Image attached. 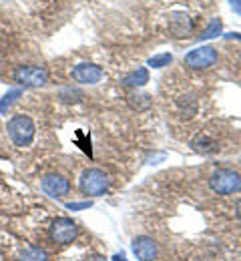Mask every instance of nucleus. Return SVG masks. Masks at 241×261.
<instances>
[{"label": "nucleus", "instance_id": "aec40b11", "mask_svg": "<svg viewBox=\"0 0 241 261\" xmlns=\"http://www.w3.org/2000/svg\"><path fill=\"white\" fill-rule=\"evenodd\" d=\"M87 261H106V259H104L103 255H93V257H89Z\"/></svg>", "mask_w": 241, "mask_h": 261}, {"label": "nucleus", "instance_id": "20e7f679", "mask_svg": "<svg viewBox=\"0 0 241 261\" xmlns=\"http://www.w3.org/2000/svg\"><path fill=\"white\" fill-rule=\"evenodd\" d=\"M78 189L83 195L103 197L109 191V175L103 169H87L78 179Z\"/></svg>", "mask_w": 241, "mask_h": 261}, {"label": "nucleus", "instance_id": "f3484780", "mask_svg": "<svg viewBox=\"0 0 241 261\" xmlns=\"http://www.w3.org/2000/svg\"><path fill=\"white\" fill-rule=\"evenodd\" d=\"M91 205H93L91 201H78V203L72 201V203H67V209L69 211H83V209H89Z\"/></svg>", "mask_w": 241, "mask_h": 261}, {"label": "nucleus", "instance_id": "ddd939ff", "mask_svg": "<svg viewBox=\"0 0 241 261\" xmlns=\"http://www.w3.org/2000/svg\"><path fill=\"white\" fill-rule=\"evenodd\" d=\"M22 97V89H10L8 93H4L0 98V115H8L12 105L18 102V98Z\"/></svg>", "mask_w": 241, "mask_h": 261}, {"label": "nucleus", "instance_id": "39448f33", "mask_svg": "<svg viewBox=\"0 0 241 261\" xmlns=\"http://www.w3.org/2000/svg\"><path fill=\"white\" fill-rule=\"evenodd\" d=\"M48 237L57 245H70L78 237V227L70 217H57L48 227Z\"/></svg>", "mask_w": 241, "mask_h": 261}, {"label": "nucleus", "instance_id": "f8f14e48", "mask_svg": "<svg viewBox=\"0 0 241 261\" xmlns=\"http://www.w3.org/2000/svg\"><path fill=\"white\" fill-rule=\"evenodd\" d=\"M18 261H48V253L42 249V247H24L20 253H18Z\"/></svg>", "mask_w": 241, "mask_h": 261}, {"label": "nucleus", "instance_id": "f03ea898", "mask_svg": "<svg viewBox=\"0 0 241 261\" xmlns=\"http://www.w3.org/2000/svg\"><path fill=\"white\" fill-rule=\"evenodd\" d=\"M12 81L22 89H40L48 83V70L36 65H20L12 70Z\"/></svg>", "mask_w": 241, "mask_h": 261}, {"label": "nucleus", "instance_id": "1a4fd4ad", "mask_svg": "<svg viewBox=\"0 0 241 261\" xmlns=\"http://www.w3.org/2000/svg\"><path fill=\"white\" fill-rule=\"evenodd\" d=\"M133 253L137 255L139 261H155L159 255V247L151 237L141 235L133 241Z\"/></svg>", "mask_w": 241, "mask_h": 261}, {"label": "nucleus", "instance_id": "f257e3e1", "mask_svg": "<svg viewBox=\"0 0 241 261\" xmlns=\"http://www.w3.org/2000/svg\"><path fill=\"white\" fill-rule=\"evenodd\" d=\"M8 139L12 141L14 147H31L36 137V125L29 115H12L6 123Z\"/></svg>", "mask_w": 241, "mask_h": 261}, {"label": "nucleus", "instance_id": "dca6fc26", "mask_svg": "<svg viewBox=\"0 0 241 261\" xmlns=\"http://www.w3.org/2000/svg\"><path fill=\"white\" fill-rule=\"evenodd\" d=\"M129 98H131L129 102H131L137 111H143V109H147V107L151 105V98L147 97V95H131Z\"/></svg>", "mask_w": 241, "mask_h": 261}, {"label": "nucleus", "instance_id": "0eeeda50", "mask_svg": "<svg viewBox=\"0 0 241 261\" xmlns=\"http://www.w3.org/2000/svg\"><path fill=\"white\" fill-rule=\"evenodd\" d=\"M185 65L195 70H203L217 63V50L213 46H197L185 55Z\"/></svg>", "mask_w": 241, "mask_h": 261}, {"label": "nucleus", "instance_id": "2eb2a0df", "mask_svg": "<svg viewBox=\"0 0 241 261\" xmlns=\"http://www.w3.org/2000/svg\"><path fill=\"white\" fill-rule=\"evenodd\" d=\"M173 61V57L169 53H163V55H153L149 59V66L153 68H163V66H169V63Z\"/></svg>", "mask_w": 241, "mask_h": 261}, {"label": "nucleus", "instance_id": "6ab92c4d", "mask_svg": "<svg viewBox=\"0 0 241 261\" xmlns=\"http://www.w3.org/2000/svg\"><path fill=\"white\" fill-rule=\"evenodd\" d=\"M111 261H127V257H125V253H117V255H113Z\"/></svg>", "mask_w": 241, "mask_h": 261}, {"label": "nucleus", "instance_id": "423d86ee", "mask_svg": "<svg viewBox=\"0 0 241 261\" xmlns=\"http://www.w3.org/2000/svg\"><path fill=\"white\" fill-rule=\"evenodd\" d=\"M70 181L61 173H48L40 179V191L52 199H63L70 193Z\"/></svg>", "mask_w": 241, "mask_h": 261}, {"label": "nucleus", "instance_id": "4468645a", "mask_svg": "<svg viewBox=\"0 0 241 261\" xmlns=\"http://www.w3.org/2000/svg\"><path fill=\"white\" fill-rule=\"evenodd\" d=\"M221 29H223V22H221L219 18H213V20L209 22V27L201 33V36H199L197 40H211V38H215V36L221 34Z\"/></svg>", "mask_w": 241, "mask_h": 261}, {"label": "nucleus", "instance_id": "9b49d317", "mask_svg": "<svg viewBox=\"0 0 241 261\" xmlns=\"http://www.w3.org/2000/svg\"><path fill=\"white\" fill-rule=\"evenodd\" d=\"M121 83H123L125 87H145V85L149 83V70H147L145 66H139L135 70L127 72V74L121 79Z\"/></svg>", "mask_w": 241, "mask_h": 261}, {"label": "nucleus", "instance_id": "7ed1b4c3", "mask_svg": "<svg viewBox=\"0 0 241 261\" xmlns=\"http://www.w3.org/2000/svg\"><path fill=\"white\" fill-rule=\"evenodd\" d=\"M209 187L217 195H233L241 191V175L233 169H217L209 177Z\"/></svg>", "mask_w": 241, "mask_h": 261}, {"label": "nucleus", "instance_id": "a211bd4d", "mask_svg": "<svg viewBox=\"0 0 241 261\" xmlns=\"http://www.w3.org/2000/svg\"><path fill=\"white\" fill-rule=\"evenodd\" d=\"M229 2H231V6L241 14V0H229Z\"/></svg>", "mask_w": 241, "mask_h": 261}, {"label": "nucleus", "instance_id": "412c9836", "mask_svg": "<svg viewBox=\"0 0 241 261\" xmlns=\"http://www.w3.org/2000/svg\"><path fill=\"white\" fill-rule=\"evenodd\" d=\"M235 209H237V217L241 219V199L237 201V207H235Z\"/></svg>", "mask_w": 241, "mask_h": 261}, {"label": "nucleus", "instance_id": "6e6552de", "mask_svg": "<svg viewBox=\"0 0 241 261\" xmlns=\"http://www.w3.org/2000/svg\"><path fill=\"white\" fill-rule=\"evenodd\" d=\"M70 76L78 85H97V83H101L104 72L103 68L95 63H78L76 66H72Z\"/></svg>", "mask_w": 241, "mask_h": 261}, {"label": "nucleus", "instance_id": "9d476101", "mask_svg": "<svg viewBox=\"0 0 241 261\" xmlns=\"http://www.w3.org/2000/svg\"><path fill=\"white\" fill-rule=\"evenodd\" d=\"M191 147H193V151H197V153H201V155H211V153H215L219 147H217V141L213 139V137H209L207 133H199L193 141H191Z\"/></svg>", "mask_w": 241, "mask_h": 261}, {"label": "nucleus", "instance_id": "4be33fe9", "mask_svg": "<svg viewBox=\"0 0 241 261\" xmlns=\"http://www.w3.org/2000/svg\"><path fill=\"white\" fill-rule=\"evenodd\" d=\"M0 2H8V0H0Z\"/></svg>", "mask_w": 241, "mask_h": 261}]
</instances>
